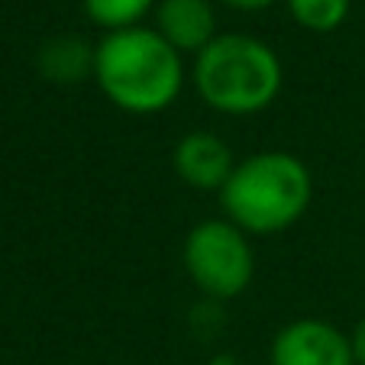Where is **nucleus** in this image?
<instances>
[{
	"instance_id": "f257e3e1",
	"label": "nucleus",
	"mask_w": 365,
	"mask_h": 365,
	"mask_svg": "<svg viewBox=\"0 0 365 365\" xmlns=\"http://www.w3.org/2000/svg\"><path fill=\"white\" fill-rule=\"evenodd\" d=\"M94 78L101 91L126 113L168 110L181 94V56L149 26L107 33L94 46Z\"/></svg>"
},
{
	"instance_id": "f03ea898",
	"label": "nucleus",
	"mask_w": 365,
	"mask_h": 365,
	"mask_svg": "<svg viewBox=\"0 0 365 365\" xmlns=\"http://www.w3.org/2000/svg\"><path fill=\"white\" fill-rule=\"evenodd\" d=\"M310 168L291 152H259L236 162L220 191L227 220L255 236H272L294 227L310 207Z\"/></svg>"
},
{
	"instance_id": "7ed1b4c3",
	"label": "nucleus",
	"mask_w": 365,
	"mask_h": 365,
	"mask_svg": "<svg viewBox=\"0 0 365 365\" xmlns=\"http://www.w3.org/2000/svg\"><path fill=\"white\" fill-rule=\"evenodd\" d=\"M282 62L275 48L255 36H217L194 62V88L207 107L230 117L265 110L282 91Z\"/></svg>"
},
{
	"instance_id": "20e7f679",
	"label": "nucleus",
	"mask_w": 365,
	"mask_h": 365,
	"mask_svg": "<svg viewBox=\"0 0 365 365\" xmlns=\"http://www.w3.org/2000/svg\"><path fill=\"white\" fill-rule=\"evenodd\" d=\"M185 269L191 282L210 297H236L255 275V259L246 233L230 220H204L185 240Z\"/></svg>"
},
{
	"instance_id": "39448f33",
	"label": "nucleus",
	"mask_w": 365,
	"mask_h": 365,
	"mask_svg": "<svg viewBox=\"0 0 365 365\" xmlns=\"http://www.w3.org/2000/svg\"><path fill=\"white\" fill-rule=\"evenodd\" d=\"M352 339L327 320H294L278 330L272 365H352Z\"/></svg>"
},
{
	"instance_id": "423d86ee",
	"label": "nucleus",
	"mask_w": 365,
	"mask_h": 365,
	"mask_svg": "<svg viewBox=\"0 0 365 365\" xmlns=\"http://www.w3.org/2000/svg\"><path fill=\"white\" fill-rule=\"evenodd\" d=\"M172 162L178 178L197 191H223L236 168L233 149L207 130H191L187 136H181Z\"/></svg>"
},
{
	"instance_id": "0eeeda50",
	"label": "nucleus",
	"mask_w": 365,
	"mask_h": 365,
	"mask_svg": "<svg viewBox=\"0 0 365 365\" xmlns=\"http://www.w3.org/2000/svg\"><path fill=\"white\" fill-rule=\"evenodd\" d=\"M155 33L175 52H204L217 39V16L210 0H159L155 4Z\"/></svg>"
},
{
	"instance_id": "6e6552de",
	"label": "nucleus",
	"mask_w": 365,
	"mask_h": 365,
	"mask_svg": "<svg viewBox=\"0 0 365 365\" xmlns=\"http://www.w3.org/2000/svg\"><path fill=\"white\" fill-rule=\"evenodd\" d=\"M39 68L48 81H58V84L81 81L84 75L94 78V46H88L78 36H58V39L42 46Z\"/></svg>"
},
{
	"instance_id": "1a4fd4ad",
	"label": "nucleus",
	"mask_w": 365,
	"mask_h": 365,
	"mask_svg": "<svg viewBox=\"0 0 365 365\" xmlns=\"http://www.w3.org/2000/svg\"><path fill=\"white\" fill-rule=\"evenodd\" d=\"M152 7H155V0H84V14L107 33L139 26V20Z\"/></svg>"
},
{
	"instance_id": "9d476101",
	"label": "nucleus",
	"mask_w": 365,
	"mask_h": 365,
	"mask_svg": "<svg viewBox=\"0 0 365 365\" xmlns=\"http://www.w3.org/2000/svg\"><path fill=\"white\" fill-rule=\"evenodd\" d=\"M288 10L310 33H333L349 16V0H288Z\"/></svg>"
},
{
	"instance_id": "9b49d317",
	"label": "nucleus",
	"mask_w": 365,
	"mask_h": 365,
	"mask_svg": "<svg viewBox=\"0 0 365 365\" xmlns=\"http://www.w3.org/2000/svg\"><path fill=\"white\" fill-rule=\"evenodd\" d=\"M352 356H356V362L359 365H365V317L359 320V327H356V333H352Z\"/></svg>"
},
{
	"instance_id": "f8f14e48",
	"label": "nucleus",
	"mask_w": 365,
	"mask_h": 365,
	"mask_svg": "<svg viewBox=\"0 0 365 365\" xmlns=\"http://www.w3.org/2000/svg\"><path fill=\"white\" fill-rule=\"evenodd\" d=\"M223 4H230V7H236V10H265V7H272L275 0H223Z\"/></svg>"
},
{
	"instance_id": "ddd939ff",
	"label": "nucleus",
	"mask_w": 365,
	"mask_h": 365,
	"mask_svg": "<svg viewBox=\"0 0 365 365\" xmlns=\"http://www.w3.org/2000/svg\"><path fill=\"white\" fill-rule=\"evenodd\" d=\"M223 365H242V362H223Z\"/></svg>"
}]
</instances>
